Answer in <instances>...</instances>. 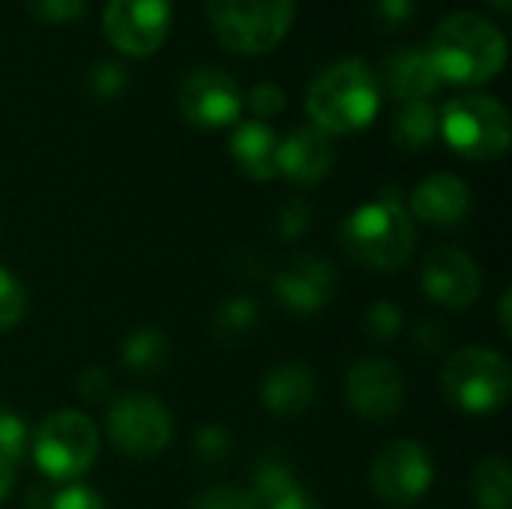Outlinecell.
<instances>
[{
  "label": "cell",
  "instance_id": "obj_10",
  "mask_svg": "<svg viewBox=\"0 0 512 509\" xmlns=\"http://www.w3.org/2000/svg\"><path fill=\"white\" fill-rule=\"evenodd\" d=\"M102 30L117 51L147 57L171 30V0H108Z\"/></svg>",
  "mask_w": 512,
  "mask_h": 509
},
{
  "label": "cell",
  "instance_id": "obj_32",
  "mask_svg": "<svg viewBox=\"0 0 512 509\" xmlns=\"http://www.w3.org/2000/svg\"><path fill=\"white\" fill-rule=\"evenodd\" d=\"M246 102H249V108H252L258 117H276V114L285 111V93H282V87L267 84V81H264V84H255V87L249 90Z\"/></svg>",
  "mask_w": 512,
  "mask_h": 509
},
{
  "label": "cell",
  "instance_id": "obj_27",
  "mask_svg": "<svg viewBox=\"0 0 512 509\" xmlns=\"http://www.w3.org/2000/svg\"><path fill=\"white\" fill-rule=\"evenodd\" d=\"M363 330H366L375 342H390V339H396L399 330H402V309L393 306V303H387V300L369 306V309H366V318H363Z\"/></svg>",
  "mask_w": 512,
  "mask_h": 509
},
{
  "label": "cell",
  "instance_id": "obj_29",
  "mask_svg": "<svg viewBox=\"0 0 512 509\" xmlns=\"http://www.w3.org/2000/svg\"><path fill=\"white\" fill-rule=\"evenodd\" d=\"M87 90L96 99H117L126 90V69L114 60H102L87 75Z\"/></svg>",
  "mask_w": 512,
  "mask_h": 509
},
{
  "label": "cell",
  "instance_id": "obj_2",
  "mask_svg": "<svg viewBox=\"0 0 512 509\" xmlns=\"http://www.w3.org/2000/svg\"><path fill=\"white\" fill-rule=\"evenodd\" d=\"M381 105L378 81L360 57L327 66L306 93V111L321 132H360L366 129Z\"/></svg>",
  "mask_w": 512,
  "mask_h": 509
},
{
  "label": "cell",
  "instance_id": "obj_25",
  "mask_svg": "<svg viewBox=\"0 0 512 509\" xmlns=\"http://www.w3.org/2000/svg\"><path fill=\"white\" fill-rule=\"evenodd\" d=\"M258 324V306L246 297H234V300H225L216 315H213V333L222 339V342H237L243 339L246 333H252Z\"/></svg>",
  "mask_w": 512,
  "mask_h": 509
},
{
  "label": "cell",
  "instance_id": "obj_5",
  "mask_svg": "<svg viewBox=\"0 0 512 509\" xmlns=\"http://www.w3.org/2000/svg\"><path fill=\"white\" fill-rule=\"evenodd\" d=\"M444 141L465 159H498L510 147V114L507 108L483 93H468L444 105L438 114Z\"/></svg>",
  "mask_w": 512,
  "mask_h": 509
},
{
  "label": "cell",
  "instance_id": "obj_37",
  "mask_svg": "<svg viewBox=\"0 0 512 509\" xmlns=\"http://www.w3.org/2000/svg\"><path fill=\"white\" fill-rule=\"evenodd\" d=\"M501 321H504V330L510 333V294H504V303H501Z\"/></svg>",
  "mask_w": 512,
  "mask_h": 509
},
{
  "label": "cell",
  "instance_id": "obj_6",
  "mask_svg": "<svg viewBox=\"0 0 512 509\" xmlns=\"http://www.w3.org/2000/svg\"><path fill=\"white\" fill-rule=\"evenodd\" d=\"M441 387L459 411L495 414L510 399V363L489 348H462L447 360Z\"/></svg>",
  "mask_w": 512,
  "mask_h": 509
},
{
  "label": "cell",
  "instance_id": "obj_9",
  "mask_svg": "<svg viewBox=\"0 0 512 509\" xmlns=\"http://www.w3.org/2000/svg\"><path fill=\"white\" fill-rule=\"evenodd\" d=\"M432 486V462L414 441L387 444L372 462V489L381 504L393 509L414 507Z\"/></svg>",
  "mask_w": 512,
  "mask_h": 509
},
{
  "label": "cell",
  "instance_id": "obj_34",
  "mask_svg": "<svg viewBox=\"0 0 512 509\" xmlns=\"http://www.w3.org/2000/svg\"><path fill=\"white\" fill-rule=\"evenodd\" d=\"M45 509H105V504L96 492H90L84 486H69V489H60L57 495H51Z\"/></svg>",
  "mask_w": 512,
  "mask_h": 509
},
{
  "label": "cell",
  "instance_id": "obj_30",
  "mask_svg": "<svg viewBox=\"0 0 512 509\" xmlns=\"http://www.w3.org/2000/svg\"><path fill=\"white\" fill-rule=\"evenodd\" d=\"M24 3L39 21H48V24L75 21L87 9V0H24Z\"/></svg>",
  "mask_w": 512,
  "mask_h": 509
},
{
  "label": "cell",
  "instance_id": "obj_28",
  "mask_svg": "<svg viewBox=\"0 0 512 509\" xmlns=\"http://www.w3.org/2000/svg\"><path fill=\"white\" fill-rule=\"evenodd\" d=\"M24 309H27V294L21 282L0 267V330L15 327L24 318Z\"/></svg>",
  "mask_w": 512,
  "mask_h": 509
},
{
  "label": "cell",
  "instance_id": "obj_11",
  "mask_svg": "<svg viewBox=\"0 0 512 509\" xmlns=\"http://www.w3.org/2000/svg\"><path fill=\"white\" fill-rule=\"evenodd\" d=\"M180 114L198 129H225L243 111V93L237 81L213 66H201L186 75L177 93Z\"/></svg>",
  "mask_w": 512,
  "mask_h": 509
},
{
  "label": "cell",
  "instance_id": "obj_15",
  "mask_svg": "<svg viewBox=\"0 0 512 509\" xmlns=\"http://www.w3.org/2000/svg\"><path fill=\"white\" fill-rule=\"evenodd\" d=\"M276 168L303 186H312L318 180H324L333 168V144L327 138V132L315 129V126H303L294 129L276 153Z\"/></svg>",
  "mask_w": 512,
  "mask_h": 509
},
{
  "label": "cell",
  "instance_id": "obj_19",
  "mask_svg": "<svg viewBox=\"0 0 512 509\" xmlns=\"http://www.w3.org/2000/svg\"><path fill=\"white\" fill-rule=\"evenodd\" d=\"M246 501L249 509H318L315 498L291 477V471L276 462H264L258 468L255 486Z\"/></svg>",
  "mask_w": 512,
  "mask_h": 509
},
{
  "label": "cell",
  "instance_id": "obj_18",
  "mask_svg": "<svg viewBox=\"0 0 512 509\" xmlns=\"http://www.w3.org/2000/svg\"><path fill=\"white\" fill-rule=\"evenodd\" d=\"M264 405L276 417H300L315 399V378L300 363H282L264 381Z\"/></svg>",
  "mask_w": 512,
  "mask_h": 509
},
{
  "label": "cell",
  "instance_id": "obj_21",
  "mask_svg": "<svg viewBox=\"0 0 512 509\" xmlns=\"http://www.w3.org/2000/svg\"><path fill=\"white\" fill-rule=\"evenodd\" d=\"M438 135V111L429 102H405L393 117V141L402 150H423Z\"/></svg>",
  "mask_w": 512,
  "mask_h": 509
},
{
  "label": "cell",
  "instance_id": "obj_12",
  "mask_svg": "<svg viewBox=\"0 0 512 509\" xmlns=\"http://www.w3.org/2000/svg\"><path fill=\"white\" fill-rule=\"evenodd\" d=\"M348 402L372 423H387L402 411L405 381L387 360H357L348 372Z\"/></svg>",
  "mask_w": 512,
  "mask_h": 509
},
{
  "label": "cell",
  "instance_id": "obj_3",
  "mask_svg": "<svg viewBox=\"0 0 512 509\" xmlns=\"http://www.w3.org/2000/svg\"><path fill=\"white\" fill-rule=\"evenodd\" d=\"M345 252L372 270H396L411 258L414 222L399 198H378L357 207L339 228Z\"/></svg>",
  "mask_w": 512,
  "mask_h": 509
},
{
  "label": "cell",
  "instance_id": "obj_36",
  "mask_svg": "<svg viewBox=\"0 0 512 509\" xmlns=\"http://www.w3.org/2000/svg\"><path fill=\"white\" fill-rule=\"evenodd\" d=\"M105 390H108V375H105V372H99V369H87V372L78 378V393H81V396H87L90 402L102 399V396H105Z\"/></svg>",
  "mask_w": 512,
  "mask_h": 509
},
{
  "label": "cell",
  "instance_id": "obj_17",
  "mask_svg": "<svg viewBox=\"0 0 512 509\" xmlns=\"http://www.w3.org/2000/svg\"><path fill=\"white\" fill-rule=\"evenodd\" d=\"M384 84L402 102H426L441 81L429 63L426 48H402L387 57Z\"/></svg>",
  "mask_w": 512,
  "mask_h": 509
},
{
  "label": "cell",
  "instance_id": "obj_7",
  "mask_svg": "<svg viewBox=\"0 0 512 509\" xmlns=\"http://www.w3.org/2000/svg\"><path fill=\"white\" fill-rule=\"evenodd\" d=\"M99 453V432L90 417L78 411H57L51 414L36 438H33V459L48 480L72 483L84 477Z\"/></svg>",
  "mask_w": 512,
  "mask_h": 509
},
{
  "label": "cell",
  "instance_id": "obj_31",
  "mask_svg": "<svg viewBox=\"0 0 512 509\" xmlns=\"http://www.w3.org/2000/svg\"><path fill=\"white\" fill-rule=\"evenodd\" d=\"M417 0H372V21L381 30H399L411 21Z\"/></svg>",
  "mask_w": 512,
  "mask_h": 509
},
{
  "label": "cell",
  "instance_id": "obj_26",
  "mask_svg": "<svg viewBox=\"0 0 512 509\" xmlns=\"http://www.w3.org/2000/svg\"><path fill=\"white\" fill-rule=\"evenodd\" d=\"M231 435L219 426H207L195 435V459L204 465V468H219L231 459Z\"/></svg>",
  "mask_w": 512,
  "mask_h": 509
},
{
  "label": "cell",
  "instance_id": "obj_23",
  "mask_svg": "<svg viewBox=\"0 0 512 509\" xmlns=\"http://www.w3.org/2000/svg\"><path fill=\"white\" fill-rule=\"evenodd\" d=\"M165 360H168V339L156 327L135 330L123 345V363L135 375H156V372H162Z\"/></svg>",
  "mask_w": 512,
  "mask_h": 509
},
{
  "label": "cell",
  "instance_id": "obj_4",
  "mask_svg": "<svg viewBox=\"0 0 512 509\" xmlns=\"http://www.w3.org/2000/svg\"><path fill=\"white\" fill-rule=\"evenodd\" d=\"M297 0H207V18L216 39L237 54H264L276 48L291 21Z\"/></svg>",
  "mask_w": 512,
  "mask_h": 509
},
{
  "label": "cell",
  "instance_id": "obj_20",
  "mask_svg": "<svg viewBox=\"0 0 512 509\" xmlns=\"http://www.w3.org/2000/svg\"><path fill=\"white\" fill-rule=\"evenodd\" d=\"M231 153H234L237 165L255 180H270L279 174V168H276L279 141H276L273 129L261 120L243 123L231 135Z\"/></svg>",
  "mask_w": 512,
  "mask_h": 509
},
{
  "label": "cell",
  "instance_id": "obj_8",
  "mask_svg": "<svg viewBox=\"0 0 512 509\" xmlns=\"http://www.w3.org/2000/svg\"><path fill=\"white\" fill-rule=\"evenodd\" d=\"M168 408L147 393H126L108 411L111 444L129 459H153L171 441Z\"/></svg>",
  "mask_w": 512,
  "mask_h": 509
},
{
  "label": "cell",
  "instance_id": "obj_35",
  "mask_svg": "<svg viewBox=\"0 0 512 509\" xmlns=\"http://www.w3.org/2000/svg\"><path fill=\"white\" fill-rule=\"evenodd\" d=\"M414 345L423 351H441L447 345V330L438 321H420L414 330Z\"/></svg>",
  "mask_w": 512,
  "mask_h": 509
},
{
  "label": "cell",
  "instance_id": "obj_33",
  "mask_svg": "<svg viewBox=\"0 0 512 509\" xmlns=\"http://www.w3.org/2000/svg\"><path fill=\"white\" fill-rule=\"evenodd\" d=\"M189 509H249V501L240 489L231 486H213L207 492H201Z\"/></svg>",
  "mask_w": 512,
  "mask_h": 509
},
{
  "label": "cell",
  "instance_id": "obj_1",
  "mask_svg": "<svg viewBox=\"0 0 512 509\" xmlns=\"http://www.w3.org/2000/svg\"><path fill=\"white\" fill-rule=\"evenodd\" d=\"M429 63L438 81L447 84H486L507 60L504 33L477 12H453L429 36Z\"/></svg>",
  "mask_w": 512,
  "mask_h": 509
},
{
  "label": "cell",
  "instance_id": "obj_38",
  "mask_svg": "<svg viewBox=\"0 0 512 509\" xmlns=\"http://www.w3.org/2000/svg\"><path fill=\"white\" fill-rule=\"evenodd\" d=\"M489 3H492V6H495V9H498L501 15H507V12L512 9V0H489Z\"/></svg>",
  "mask_w": 512,
  "mask_h": 509
},
{
  "label": "cell",
  "instance_id": "obj_24",
  "mask_svg": "<svg viewBox=\"0 0 512 509\" xmlns=\"http://www.w3.org/2000/svg\"><path fill=\"white\" fill-rule=\"evenodd\" d=\"M24 447H27V429H24V423L15 414H9V411L0 408V501L9 495V489L15 483V474H18Z\"/></svg>",
  "mask_w": 512,
  "mask_h": 509
},
{
  "label": "cell",
  "instance_id": "obj_14",
  "mask_svg": "<svg viewBox=\"0 0 512 509\" xmlns=\"http://www.w3.org/2000/svg\"><path fill=\"white\" fill-rule=\"evenodd\" d=\"M273 288L285 309H291L297 315H312L330 303V297L336 291V270L324 258L303 255L276 273Z\"/></svg>",
  "mask_w": 512,
  "mask_h": 509
},
{
  "label": "cell",
  "instance_id": "obj_22",
  "mask_svg": "<svg viewBox=\"0 0 512 509\" xmlns=\"http://www.w3.org/2000/svg\"><path fill=\"white\" fill-rule=\"evenodd\" d=\"M474 498L480 509L512 507V477L504 456H489L474 471Z\"/></svg>",
  "mask_w": 512,
  "mask_h": 509
},
{
  "label": "cell",
  "instance_id": "obj_16",
  "mask_svg": "<svg viewBox=\"0 0 512 509\" xmlns=\"http://www.w3.org/2000/svg\"><path fill=\"white\" fill-rule=\"evenodd\" d=\"M411 210L429 225H456L471 213V189L456 174H432L414 189Z\"/></svg>",
  "mask_w": 512,
  "mask_h": 509
},
{
  "label": "cell",
  "instance_id": "obj_13",
  "mask_svg": "<svg viewBox=\"0 0 512 509\" xmlns=\"http://www.w3.org/2000/svg\"><path fill=\"white\" fill-rule=\"evenodd\" d=\"M423 291L444 309H465L480 297V270L459 249H435L423 261Z\"/></svg>",
  "mask_w": 512,
  "mask_h": 509
}]
</instances>
